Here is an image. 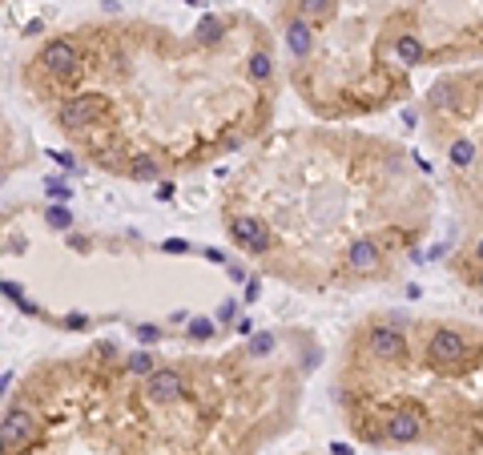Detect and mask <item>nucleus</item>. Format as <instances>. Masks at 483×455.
Returning <instances> with one entry per match:
<instances>
[{
  "label": "nucleus",
  "mask_w": 483,
  "mask_h": 455,
  "mask_svg": "<svg viewBox=\"0 0 483 455\" xmlns=\"http://www.w3.org/2000/svg\"><path fill=\"white\" fill-rule=\"evenodd\" d=\"M105 117V101L101 97H89V93H73V97H65V105L57 109V121H61V129H69V133H85V129H93V125Z\"/></svg>",
  "instance_id": "1"
},
{
  "label": "nucleus",
  "mask_w": 483,
  "mask_h": 455,
  "mask_svg": "<svg viewBox=\"0 0 483 455\" xmlns=\"http://www.w3.org/2000/svg\"><path fill=\"white\" fill-rule=\"evenodd\" d=\"M37 65H40V69H49L52 77H73L77 69H81V53H77L73 40L57 37V40H49V45L40 49Z\"/></svg>",
  "instance_id": "2"
},
{
  "label": "nucleus",
  "mask_w": 483,
  "mask_h": 455,
  "mask_svg": "<svg viewBox=\"0 0 483 455\" xmlns=\"http://www.w3.org/2000/svg\"><path fill=\"white\" fill-rule=\"evenodd\" d=\"M230 238L246 254H266L270 250V226L258 218H230Z\"/></svg>",
  "instance_id": "3"
},
{
  "label": "nucleus",
  "mask_w": 483,
  "mask_h": 455,
  "mask_svg": "<svg viewBox=\"0 0 483 455\" xmlns=\"http://www.w3.org/2000/svg\"><path fill=\"white\" fill-rule=\"evenodd\" d=\"M367 351H371L374 358H403L407 355V339L395 331V327H374L371 334H367Z\"/></svg>",
  "instance_id": "4"
},
{
  "label": "nucleus",
  "mask_w": 483,
  "mask_h": 455,
  "mask_svg": "<svg viewBox=\"0 0 483 455\" xmlns=\"http://www.w3.org/2000/svg\"><path fill=\"white\" fill-rule=\"evenodd\" d=\"M145 395H149V403H177L182 399V375L177 371H153L145 379Z\"/></svg>",
  "instance_id": "5"
},
{
  "label": "nucleus",
  "mask_w": 483,
  "mask_h": 455,
  "mask_svg": "<svg viewBox=\"0 0 483 455\" xmlns=\"http://www.w3.org/2000/svg\"><path fill=\"white\" fill-rule=\"evenodd\" d=\"M427 351H431V358H439V363H459V358L467 355V339L459 331H435L431 343H427Z\"/></svg>",
  "instance_id": "6"
},
{
  "label": "nucleus",
  "mask_w": 483,
  "mask_h": 455,
  "mask_svg": "<svg viewBox=\"0 0 483 455\" xmlns=\"http://www.w3.org/2000/svg\"><path fill=\"white\" fill-rule=\"evenodd\" d=\"M423 435V419L415 411H399L387 419V439L391 443H415Z\"/></svg>",
  "instance_id": "7"
},
{
  "label": "nucleus",
  "mask_w": 483,
  "mask_h": 455,
  "mask_svg": "<svg viewBox=\"0 0 483 455\" xmlns=\"http://www.w3.org/2000/svg\"><path fill=\"white\" fill-rule=\"evenodd\" d=\"M28 435H33V415L21 411V407H13V411L4 415V447L16 451L21 443H28Z\"/></svg>",
  "instance_id": "8"
},
{
  "label": "nucleus",
  "mask_w": 483,
  "mask_h": 455,
  "mask_svg": "<svg viewBox=\"0 0 483 455\" xmlns=\"http://www.w3.org/2000/svg\"><path fill=\"white\" fill-rule=\"evenodd\" d=\"M347 266L355 274H371L379 266V246H374L371 238H359V242H350L347 250Z\"/></svg>",
  "instance_id": "9"
},
{
  "label": "nucleus",
  "mask_w": 483,
  "mask_h": 455,
  "mask_svg": "<svg viewBox=\"0 0 483 455\" xmlns=\"http://www.w3.org/2000/svg\"><path fill=\"white\" fill-rule=\"evenodd\" d=\"M286 45H290V53L294 57H306L310 45H314V37H310V25L298 16V21H290V28H286Z\"/></svg>",
  "instance_id": "10"
},
{
  "label": "nucleus",
  "mask_w": 483,
  "mask_h": 455,
  "mask_svg": "<svg viewBox=\"0 0 483 455\" xmlns=\"http://www.w3.org/2000/svg\"><path fill=\"white\" fill-rule=\"evenodd\" d=\"M395 53L403 65H419L423 57H427V49H423V40L415 37V33H403V37L395 40Z\"/></svg>",
  "instance_id": "11"
},
{
  "label": "nucleus",
  "mask_w": 483,
  "mask_h": 455,
  "mask_svg": "<svg viewBox=\"0 0 483 455\" xmlns=\"http://www.w3.org/2000/svg\"><path fill=\"white\" fill-rule=\"evenodd\" d=\"M222 37H226L222 16H206V21L198 25V40H206V45H222Z\"/></svg>",
  "instance_id": "12"
},
{
  "label": "nucleus",
  "mask_w": 483,
  "mask_h": 455,
  "mask_svg": "<svg viewBox=\"0 0 483 455\" xmlns=\"http://www.w3.org/2000/svg\"><path fill=\"white\" fill-rule=\"evenodd\" d=\"M250 77H254V81H270V77H274L270 53H254V57H250Z\"/></svg>",
  "instance_id": "13"
},
{
  "label": "nucleus",
  "mask_w": 483,
  "mask_h": 455,
  "mask_svg": "<svg viewBox=\"0 0 483 455\" xmlns=\"http://www.w3.org/2000/svg\"><path fill=\"white\" fill-rule=\"evenodd\" d=\"M447 153H451V161H455V165H471V161H475V146H471V141H455Z\"/></svg>",
  "instance_id": "14"
},
{
  "label": "nucleus",
  "mask_w": 483,
  "mask_h": 455,
  "mask_svg": "<svg viewBox=\"0 0 483 455\" xmlns=\"http://www.w3.org/2000/svg\"><path fill=\"white\" fill-rule=\"evenodd\" d=\"M129 371H133V375H153V355H149V351H137V355H129Z\"/></svg>",
  "instance_id": "15"
},
{
  "label": "nucleus",
  "mask_w": 483,
  "mask_h": 455,
  "mask_svg": "<svg viewBox=\"0 0 483 455\" xmlns=\"http://www.w3.org/2000/svg\"><path fill=\"white\" fill-rule=\"evenodd\" d=\"M335 9V0H302V21H310V16H326Z\"/></svg>",
  "instance_id": "16"
},
{
  "label": "nucleus",
  "mask_w": 483,
  "mask_h": 455,
  "mask_svg": "<svg viewBox=\"0 0 483 455\" xmlns=\"http://www.w3.org/2000/svg\"><path fill=\"white\" fill-rule=\"evenodd\" d=\"M210 334H213V322L210 319H194V327H189V339H194V343H206Z\"/></svg>",
  "instance_id": "17"
},
{
  "label": "nucleus",
  "mask_w": 483,
  "mask_h": 455,
  "mask_svg": "<svg viewBox=\"0 0 483 455\" xmlns=\"http://www.w3.org/2000/svg\"><path fill=\"white\" fill-rule=\"evenodd\" d=\"M270 346H274V334H258V339L250 343V355H266Z\"/></svg>",
  "instance_id": "18"
},
{
  "label": "nucleus",
  "mask_w": 483,
  "mask_h": 455,
  "mask_svg": "<svg viewBox=\"0 0 483 455\" xmlns=\"http://www.w3.org/2000/svg\"><path fill=\"white\" fill-rule=\"evenodd\" d=\"M49 221H52V226H57V230H65V226H69V209L52 206V209H49Z\"/></svg>",
  "instance_id": "19"
},
{
  "label": "nucleus",
  "mask_w": 483,
  "mask_h": 455,
  "mask_svg": "<svg viewBox=\"0 0 483 455\" xmlns=\"http://www.w3.org/2000/svg\"><path fill=\"white\" fill-rule=\"evenodd\" d=\"M49 194L57 197V202H65V197H69V190H65V185H49Z\"/></svg>",
  "instance_id": "20"
},
{
  "label": "nucleus",
  "mask_w": 483,
  "mask_h": 455,
  "mask_svg": "<svg viewBox=\"0 0 483 455\" xmlns=\"http://www.w3.org/2000/svg\"><path fill=\"white\" fill-rule=\"evenodd\" d=\"M331 451H335V455H355V451H350V447H347V443H335Z\"/></svg>",
  "instance_id": "21"
},
{
  "label": "nucleus",
  "mask_w": 483,
  "mask_h": 455,
  "mask_svg": "<svg viewBox=\"0 0 483 455\" xmlns=\"http://www.w3.org/2000/svg\"><path fill=\"white\" fill-rule=\"evenodd\" d=\"M475 258H479V262H483V238H479V246H475Z\"/></svg>",
  "instance_id": "22"
},
{
  "label": "nucleus",
  "mask_w": 483,
  "mask_h": 455,
  "mask_svg": "<svg viewBox=\"0 0 483 455\" xmlns=\"http://www.w3.org/2000/svg\"><path fill=\"white\" fill-rule=\"evenodd\" d=\"M479 286H483V270H479Z\"/></svg>",
  "instance_id": "23"
}]
</instances>
